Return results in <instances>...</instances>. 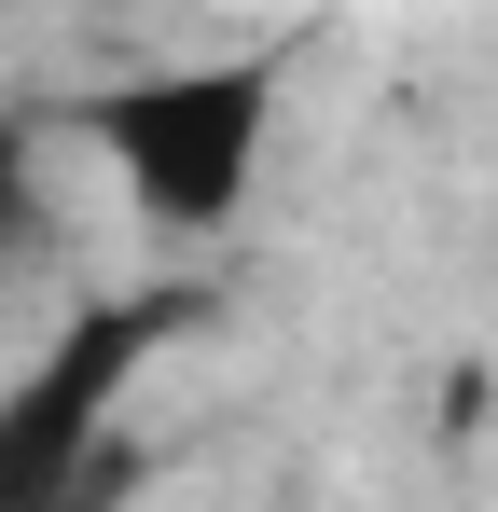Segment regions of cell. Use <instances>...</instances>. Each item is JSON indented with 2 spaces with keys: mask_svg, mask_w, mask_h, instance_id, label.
<instances>
[{
  "mask_svg": "<svg viewBox=\"0 0 498 512\" xmlns=\"http://www.w3.org/2000/svg\"><path fill=\"white\" fill-rule=\"evenodd\" d=\"M83 512H97V499H83Z\"/></svg>",
  "mask_w": 498,
  "mask_h": 512,
  "instance_id": "277c9868",
  "label": "cell"
},
{
  "mask_svg": "<svg viewBox=\"0 0 498 512\" xmlns=\"http://www.w3.org/2000/svg\"><path fill=\"white\" fill-rule=\"evenodd\" d=\"M166 319H180V291L83 305L70 333L14 374V402H0V512H83L97 499V443H111V416H125L139 360L166 346Z\"/></svg>",
  "mask_w": 498,
  "mask_h": 512,
  "instance_id": "7a4b0ae2",
  "label": "cell"
},
{
  "mask_svg": "<svg viewBox=\"0 0 498 512\" xmlns=\"http://www.w3.org/2000/svg\"><path fill=\"white\" fill-rule=\"evenodd\" d=\"M28 236H42V139L0 111V263L28 250Z\"/></svg>",
  "mask_w": 498,
  "mask_h": 512,
  "instance_id": "3957f363",
  "label": "cell"
},
{
  "mask_svg": "<svg viewBox=\"0 0 498 512\" xmlns=\"http://www.w3.org/2000/svg\"><path fill=\"white\" fill-rule=\"evenodd\" d=\"M97 153L125 167L139 222L208 236V222L249 208V180L277 153V70L263 56H166V70L97 97Z\"/></svg>",
  "mask_w": 498,
  "mask_h": 512,
  "instance_id": "6da1fadb",
  "label": "cell"
}]
</instances>
